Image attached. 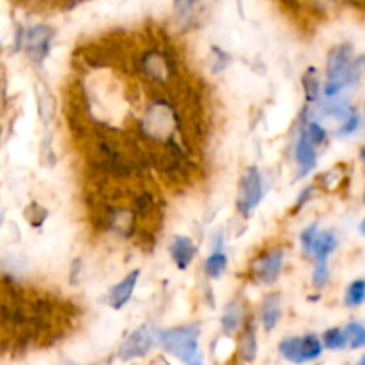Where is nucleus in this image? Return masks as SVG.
Segmentation results:
<instances>
[{
	"label": "nucleus",
	"instance_id": "11",
	"mask_svg": "<svg viewBox=\"0 0 365 365\" xmlns=\"http://www.w3.org/2000/svg\"><path fill=\"white\" fill-rule=\"evenodd\" d=\"M296 161L299 163L301 172H299V178L307 175L312 168H315L317 165V153H315V145L307 138L304 133H301V136L297 138L296 142Z\"/></svg>",
	"mask_w": 365,
	"mask_h": 365
},
{
	"label": "nucleus",
	"instance_id": "15",
	"mask_svg": "<svg viewBox=\"0 0 365 365\" xmlns=\"http://www.w3.org/2000/svg\"><path fill=\"white\" fill-rule=\"evenodd\" d=\"M226 269H227V256H226V252H222L220 249L213 251L212 255L206 258L205 270H206V274H208V278H212V279L220 278V276L226 272Z\"/></svg>",
	"mask_w": 365,
	"mask_h": 365
},
{
	"label": "nucleus",
	"instance_id": "26",
	"mask_svg": "<svg viewBox=\"0 0 365 365\" xmlns=\"http://www.w3.org/2000/svg\"><path fill=\"white\" fill-rule=\"evenodd\" d=\"M282 2L285 6H289V8H296L297 6V0H282Z\"/></svg>",
	"mask_w": 365,
	"mask_h": 365
},
{
	"label": "nucleus",
	"instance_id": "17",
	"mask_svg": "<svg viewBox=\"0 0 365 365\" xmlns=\"http://www.w3.org/2000/svg\"><path fill=\"white\" fill-rule=\"evenodd\" d=\"M365 301V279H354L346 290V296H344V303L346 307H360Z\"/></svg>",
	"mask_w": 365,
	"mask_h": 365
},
{
	"label": "nucleus",
	"instance_id": "16",
	"mask_svg": "<svg viewBox=\"0 0 365 365\" xmlns=\"http://www.w3.org/2000/svg\"><path fill=\"white\" fill-rule=\"evenodd\" d=\"M303 90L304 97H307L308 103H315L319 99V91H321V84H319V76L317 70L314 66L307 70V73L303 76Z\"/></svg>",
	"mask_w": 365,
	"mask_h": 365
},
{
	"label": "nucleus",
	"instance_id": "9",
	"mask_svg": "<svg viewBox=\"0 0 365 365\" xmlns=\"http://www.w3.org/2000/svg\"><path fill=\"white\" fill-rule=\"evenodd\" d=\"M195 252H197V247L188 237H175L170 242V256L178 269H188V265L194 262Z\"/></svg>",
	"mask_w": 365,
	"mask_h": 365
},
{
	"label": "nucleus",
	"instance_id": "13",
	"mask_svg": "<svg viewBox=\"0 0 365 365\" xmlns=\"http://www.w3.org/2000/svg\"><path fill=\"white\" fill-rule=\"evenodd\" d=\"M258 353V342H256V326L252 322H245L242 328L240 339H238V354L244 361H255Z\"/></svg>",
	"mask_w": 365,
	"mask_h": 365
},
{
	"label": "nucleus",
	"instance_id": "30",
	"mask_svg": "<svg viewBox=\"0 0 365 365\" xmlns=\"http://www.w3.org/2000/svg\"><path fill=\"white\" fill-rule=\"evenodd\" d=\"M2 222H4V215H2V212H0V226H2Z\"/></svg>",
	"mask_w": 365,
	"mask_h": 365
},
{
	"label": "nucleus",
	"instance_id": "19",
	"mask_svg": "<svg viewBox=\"0 0 365 365\" xmlns=\"http://www.w3.org/2000/svg\"><path fill=\"white\" fill-rule=\"evenodd\" d=\"M347 336V346H351L353 349H360L365 346V326L360 322H351L344 328Z\"/></svg>",
	"mask_w": 365,
	"mask_h": 365
},
{
	"label": "nucleus",
	"instance_id": "29",
	"mask_svg": "<svg viewBox=\"0 0 365 365\" xmlns=\"http://www.w3.org/2000/svg\"><path fill=\"white\" fill-rule=\"evenodd\" d=\"M358 365H365V354H364V356H361V360L358 361Z\"/></svg>",
	"mask_w": 365,
	"mask_h": 365
},
{
	"label": "nucleus",
	"instance_id": "12",
	"mask_svg": "<svg viewBox=\"0 0 365 365\" xmlns=\"http://www.w3.org/2000/svg\"><path fill=\"white\" fill-rule=\"evenodd\" d=\"M220 324H222L224 333H227V335L244 328L245 307L240 299H233L227 303L226 310H224L222 314V319H220Z\"/></svg>",
	"mask_w": 365,
	"mask_h": 365
},
{
	"label": "nucleus",
	"instance_id": "7",
	"mask_svg": "<svg viewBox=\"0 0 365 365\" xmlns=\"http://www.w3.org/2000/svg\"><path fill=\"white\" fill-rule=\"evenodd\" d=\"M52 40H54V29L43 24L33 26L24 33L22 43L24 51L31 56L36 63H41L51 52Z\"/></svg>",
	"mask_w": 365,
	"mask_h": 365
},
{
	"label": "nucleus",
	"instance_id": "2",
	"mask_svg": "<svg viewBox=\"0 0 365 365\" xmlns=\"http://www.w3.org/2000/svg\"><path fill=\"white\" fill-rule=\"evenodd\" d=\"M160 344L168 354L187 365H202L197 326H178L161 331Z\"/></svg>",
	"mask_w": 365,
	"mask_h": 365
},
{
	"label": "nucleus",
	"instance_id": "1",
	"mask_svg": "<svg viewBox=\"0 0 365 365\" xmlns=\"http://www.w3.org/2000/svg\"><path fill=\"white\" fill-rule=\"evenodd\" d=\"M360 66L353 59V47L349 43L336 45L328 54V65H326V97L340 96L344 90L354 86L361 77Z\"/></svg>",
	"mask_w": 365,
	"mask_h": 365
},
{
	"label": "nucleus",
	"instance_id": "24",
	"mask_svg": "<svg viewBox=\"0 0 365 365\" xmlns=\"http://www.w3.org/2000/svg\"><path fill=\"white\" fill-rule=\"evenodd\" d=\"M358 125H360V115H358L356 111H353V113L349 115V118H347L346 122H342V125H340V128H339L336 135H339V136L351 135V133L356 131Z\"/></svg>",
	"mask_w": 365,
	"mask_h": 365
},
{
	"label": "nucleus",
	"instance_id": "32",
	"mask_svg": "<svg viewBox=\"0 0 365 365\" xmlns=\"http://www.w3.org/2000/svg\"><path fill=\"white\" fill-rule=\"evenodd\" d=\"M364 201H365V195H364Z\"/></svg>",
	"mask_w": 365,
	"mask_h": 365
},
{
	"label": "nucleus",
	"instance_id": "10",
	"mask_svg": "<svg viewBox=\"0 0 365 365\" xmlns=\"http://www.w3.org/2000/svg\"><path fill=\"white\" fill-rule=\"evenodd\" d=\"M259 317H262V324L267 331H272L278 326L279 319H282V296L279 294H269L263 299L262 308H259Z\"/></svg>",
	"mask_w": 365,
	"mask_h": 365
},
{
	"label": "nucleus",
	"instance_id": "28",
	"mask_svg": "<svg viewBox=\"0 0 365 365\" xmlns=\"http://www.w3.org/2000/svg\"><path fill=\"white\" fill-rule=\"evenodd\" d=\"M360 156H361V160H365V147L360 150Z\"/></svg>",
	"mask_w": 365,
	"mask_h": 365
},
{
	"label": "nucleus",
	"instance_id": "22",
	"mask_svg": "<svg viewBox=\"0 0 365 365\" xmlns=\"http://www.w3.org/2000/svg\"><path fill=\"white\" fill-rule=\"evenodd\" d=\"M317 235H319L317 224H312V226H308L307 230L301 233V247H303L304 255H307V256L312 255V249H314V244H315V238H317Z\"/></svg>",
	"mask_w": 365,
	"mask_h": 365
},
{
	"label": "nucleus",
	"instance_id": "8",
	"mask_svg": "<svg viewBox=\"0 0 365 365\" xmlns=\"http://www.w3.org/2000/svg\"><path fill=\"white\" fill-rule=\"evenodd\" d=\"M140 276H142L140 269L131 270L128 276H124V278H122L120 282H118L110 292H108V304H110L113 310H120V308H124L125 304L129 303V299H131L133 292H135L136 289V283H138Z\"/></svg>",
	"mask_w": 365,
	"mask_h": 365
},
{
	"label": "nucleus",
	"instance_id": "31",
	"mask_svg": "<svg viewBox=\"0 0 365 365\" xmlns=\"http://www.w3.org/2000/svg\"><path fill=\"white\" fill-rule=\"evenodd\" d=\"M65 365H83V364H65Z\"/></svg>",
	"mask_w": 365,
	"mask_h": 365
},
{
	"label": "nucleus",
	"instance_id": "20",
	"mask_svg": "<svg viewBox=\"0 0 365 365\" xmlns=\"http://www.w3.org/2000/svg\"><path fill=\"white\" fill-rule=\"evenodd\" d=\"M197 0H174V11L179 22H188L195 13Z\"/></svg>",
	"mask_w": 365,
	"mask_h": 365
},
{
	"label": "nucleus",
	"instance_id": "3",
	"mask_svg": "<svg viewBox=\"0 0 365 365\" xmlns=\"http://www.w3.org/2000/svg\"><path fill=\"white\" fill-rule=\"evenodd\" d=\"M322 340L310 333L304 336H289L279 342V354L290 364H307L317 360L322 353Z\"/></svg>",
	"mask_w": 365,
	"mask_h": 365
},
{
	"label": "nucleus",
	"instance_id": "27",
	"mask_svg": "<svg viewBox=\"0 0 365 365\" xmlns=\"http://www.w3.org/2000/svg\"><path fill=\"white\" fill-rule=\"evenodd\" d=\"M360 231H361V235H364V237H365V219H364V222H361V226H360Z\"/></svg>",
	"mask_w": 365,
	"mask_h": 365
},
{
	"label": "nucleus",
	"instance_id": "21",
	"mask_svg": "<svg viewBox=\"0 0 365 365\" xmlns=\"http://www.w3.org/2000/svg\"><path fill=\"white\" fill-rule=\"evenodd\" d=\"M304 135H307V138L310 140L312 143H314L315 147L317 145H321V143H324V140H326V129L322 128L321 124H319V122H308L307 124V128H304Z\"/></svg>",
	"mask_w": 365,
	"mask_h": 365
},
{
	"label": "nucleus",
	"instance_id": "18",
	"mask_svg": "<svg viewBox=\"0 0 365 365\" xmlns=\"http://www.w3.org/2000/svg\"><path fill=\"white\" fill-rule=\"evenodd\" d=\"M322 346L331 351L344 349L347 346L346 331L340 328H331L328 331H324V335H322Z\"/></svg>",
	"mask_w": 365,
	"mask_h": 365
},
{
	"label": "nucleus",
	"instance_id": "6",
	"mask_svg": "<svg viewBox=\"0 0 365 365\" xmlns=\"http://www.w3.org/2000/svg\"><path fill=\"white\" fill-rule=\"evenodd\" d=\"M283 252L282 247L269 249L263 255L256 256L255 262L251 263L252 278L259 283V285H272L278 279L279 272H282L283 265Z\"/></svg>",
	"mask_w": 365,
	"mask_h": 365
},
{
	"label": "nucleus",
	"instance_id": "25",
	"mask_svg": "<svg viewBox=\"0 0 365 365\" xmlns=\"http://www.w3.org/2000/svg\"><path fill=\"white\" fill-rule=\"evenodd\" d=\"M314 190H315V187H307L303 192H301L299 197H297L296 208H294V210H296V212H297V210L303 208V206L307 205L308 201H310V197H312V194H314Z\"/></svg>",
	"mask_w": 365,
	"mask_h": 365
},
{
	"label": "nucleus",
	"instance_id": "23",
	"mask_svg": "<svg viewBox=\"0 0 365 365\" xmlns=\"http://www.w3.org/2000/svg\"><path fill=\"white\" fill-rule=\"evenodd\" d=\"M312 279H314V285L317 287V289H322V287L328 283V279H329L328 262H322V263H317V265H315L314 276H312Z\"/></svg>",
	"mask_w": 365,
	"mask_h": 365
},
{
	"label": "nucleus",
	"instance_id": "4",
	"mask_svg": "<svg viewBox=\"0 0 365 365\" xmlns=\"http://www.w3.org/2000/svg\"><path fill=\"white\" fill-rule=\"evenodd\" d=\"M161 331L156 326H140L138 329L131 333L128 339L124 340V344L118 349V358L124 361L135 360V358H142L145 354H149L154 347L160 344Z\"/></svg>",
	"mask_w": 365,
	"mask_h": 365
},
{
	"label": "nucleus",
	"instance_id": "5",
	"mask_svg": "<svg viewBox=\"0 0 365 365\" xmlns=\"http://www.w3.org/2000/svg\"><path fill=\"white\" fill-rule=\"evenodd\" d=\"M263 197V179L259 175L258 168L251 167L244 174L240 181V188H238V199H237V210L240 215L249 217L252 210L259 205Z\"/></svg>",
	"mask_w": 365,
	"mask_h": 365
},
{
	"label": "nucleus",
	"instance_id": "14",
	"mask_svg": "<svg viewBox=\"0 0 365 365\" xmlns=\"http://www.w3.org/2000/svg\"><path fill=\"white\" fill-rule=\"evenodd\" d=\"M336 244L339 242H336L335 233H331V231H319L310 256H314V259L317 263L328 262L329 255L336 249Z\"/></svg>",
	"mask_w": 365,
	"mask_h": 365
}]
</instances>
